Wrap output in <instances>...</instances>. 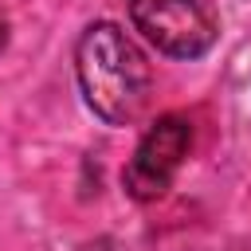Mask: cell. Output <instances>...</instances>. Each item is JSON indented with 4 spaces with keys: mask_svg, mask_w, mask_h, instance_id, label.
I'll list each match as a JSON object with an SVG mask.
<instances>
[{
    "mask_svg": "<svg viewBox=\"0 0 251 251\" xmlns=\"http://www.w3.org/2000/svg\"><path fill=\"white\" fill-rule=\"evenodd\" d=\"M75 71L86 106L110 126H129L149 102V63L118 24H90L82 31Z\"/></svg>",
    "mask_w": 251,
    "mask_h": 251,
    "instance_id": "6da1fadb",
    "label": "cell"
},
{
    "mask_svg": "<svg viewBox=\"0 0 251 251\" xmlns=\"http://www.w3.org/2000/svg\"><path fill=\"white\" fill-rule=\"evenodd\" d=\"M126 8L137 31L173 59H196L220 35L212 0H126Z\"/></svg>",
    "mask_w": 251,
    "mask_h": 251,
    "instance_id": "7a4b0ae2",
    "label": "cell"
},
{
    "mask_svg": "<svg viewBox=\"0 0 251 251\" xmlns=\"http://www.w3.org/2000/svg\"><path fill=\"white\" fill-rule=\"evenodd\" d=\"M192 149V122L180 118V114H165L157 118L145 137L137 141L126 173H122V184L133 200H157L169 192L173 176L180 173L184 157Z\"/></svg>",
    "mask_w": 251,
    "mask_h": 251,
    "instance_id": "3957f363",
    "label": "cell"
},
{
    "mask_svg": "<svg viewBox=\"0 0 251 251\" xmlns=\"http://www.w3.org/2000/svg\"><path fill=\"white\" fill-rule=\"evenodd\" d=\"M4 43H8V20L0 16V51H4Z\"/></svg>",
    "mask_w": 251,
    "mask_h": 251,
    "instance_id": "277c9868",
    "label": "cell"
}]
</instances>
